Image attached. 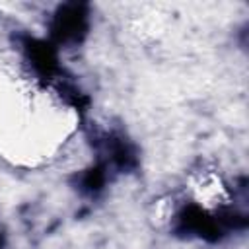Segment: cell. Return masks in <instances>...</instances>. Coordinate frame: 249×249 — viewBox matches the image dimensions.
<instances>
[{
  "instance_id": "1",
  "label": "cell",
  "mask_w": 249,
  "mask_h": 249,
  "mask_svg": "<svg viewBox=\"0 0 249 249\" xmlns=\"http://www.w3.org/2000/svg\"><path fill=\"white\" fill-rule=\"evenodd\" d=\"M86 29V14L82 12V6H66L58 16H56V23H54V31L58 35V39L62 41H70V39H78Z\"/></svg>"
}]
</instances>
